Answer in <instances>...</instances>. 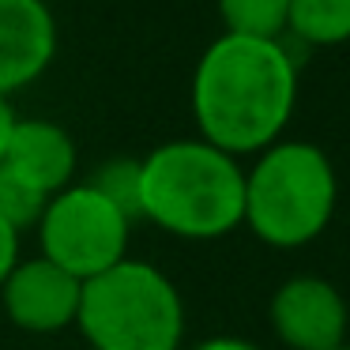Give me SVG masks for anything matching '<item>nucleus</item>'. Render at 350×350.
Wrapping results in <instances>:
<instances>
[{"label": "nucleus", "mask_w": 350, "mask_h": 350, "mask_svg": "<svg viewBox=\"0 0 350 350\" xmlns=\"http://www.w3.org/2000/svg\"><path fill=\"white\" fill-rule=\"evenodd\" d=\"M192 117L200 139L245 159L282 136L297 102V64L282 42L222 34L192 72Z\"/></svg>", "instance_id": "nucleus-1"}, {"label": "nucleus", "mask_w": 350, "mask_h": 350, "mask_svg": "<svg viewBox=\"0 0 350 350\" xmlns=\"http://www.w3.org/2000/svg\"><path fill=\"white\" fill-rule=\"evenodd\" d=\"M139 219L185 241H215L245 219V170L204 139H170L139 159Z\"/></svg>", "instance_id": "nucleus-2"}, {"label": "nucleus", "mask_w": 350, "mask_h": 350, "mask_svg": "<svg viewBox=\"0 0 350 350\" xmlns=\"http://www.w3.org/2000/svg\"><path fill=\"white\" fill-rule=\"evenodd\" d=\"M339 207V177L317 144L275 139L245 170L241 226L271 249H301L317 241Z\"/></svg>", "instance_id": "nucleus-3"}, {"label": "nucleus", "mask_w": 350, "mask_h": 350, "mask_svg": "<svg viewBox=\"0 0 350 350\" xmlns=\"http://www.w3.org/2000/svg\"><path fill=\"white\" fill-rule=\"evenodd\" d=\"M76 327L91 350H181L185 297L162 267L124 256L79 286Z\"/></svg>", "instance_id": "nucleus-4"}, {"label": "nucleus", "mask_w": 350, "mask_h": 350, "mask_svg": "<svg viewBox=\"0 0 350 350\" xmlns=\"http://www.w3.org/2000/svg\"><path fill=\"white\" fill-rule=\"evenodd\" d=\"M129 237L132 219L91 185H68L53 192L38 219L42 256L79 282L121 264L129 256Z\"/></svg>", "instance_id": "nucleus-5"}, {"label": "nucleus", "mask_w": 350, "mask_h": 350, "mask_svg": "<svg viewBox=\"0 0 350 350\" xmlns=\"http://www.w3.org/2000/svg\"><path fill=\"white\" fill-rule=\"evenodd\" d=\"M267 320L286 350H335L347 342L350 309L335 282L320 275H290L271 294Z\"/></svg>", "instance_id": "nucleus-6"}, {"label": "nucleus", "mask_w": 350, "mask_h": 350, "mask_svg": "<svg viewBox=\"0 0 350 350\" xmlns=\"http://www.w3.org/2000/svg\"><path fill=\"white\" fill-rule=\"evenodd\" d=\"M79 286L83 282L49 264L46 256L19 260L8 271V279L0 282V309L19 332L57 335L76 324Z\"/></svg>", "instance_id": "nucleus-7"}, {"label": "nucleus", "mask_w": 350, "mask_h": 350, "mask_svg": "<svg viewBox=\"0 0 350 350\" xmlns=\"http://www.w3.org/2000/svg\"><path fill=\"white\" fill-rule=\"evenodd\" d=\"M57 53V23L42 0H0V98L23 91Z\"/></svg>", "instance_id": "nucleus-8"}, {"label": "nucleus", "mask_w": 350, "mask_h": 350, "mask_svg": "<svg viewBox=\"0 0 350 350\" xmlns=\"http://www.w3.org/2000/svg\"><path fill=\"white\" fill-rule=\"evenodd\" d=\"M4 166L46 196L68 189L76 174V139L57 121H16L4 151Z\"/></svg>", "instance_id": "nucleus-9"}, {"label": "nucleus", "mask_w": 350, "mask_h": 350, "mask_svg": "<svg viewBox=\"0 0 350 350\" xmlns=\"http://www.w3.org/2000/svg\"><path fill=\"white\" fill-rule=\"evenodd\" d=\"M286 34L305 46H342L350 42V0H290Z\"/></svg>", "instance_id": "nucleus-10"}, {"label": "nucleus", "mask_w": 350, "mask_h": 350, "mask_svg": "<svg viewBox=\"0 0 350 350\" xmlns=\"http://www.w3.org/2000/svg\"><path fill=\"white\" fill-rule=\"evenodd\" d=\"M290 0H219V16L226 34L260 42H282Z\"/></svg>", "instance_id": "nucleus-11"}, {"label": "nucleus", "mask_w": 350, "mask_h": 350, "mask_svg": "<svg viewBox=\"0 0 350 350\" xmlns=\"http://www.w3.org/2000/svg\"><path fill=\"white\" fill-rule=\"evenodd\" d=\"M46 200L49 196L42 189H34L31 181H23L16 170H8L0 162V219L8 222L16 234L38 226L42 211H46Z\"/></svg>", "instance_id": "nucleus-12"}, {"label": "nucleus", "mask_w": 350, "mask_h": 350, "mask_svg": "<svg viewBox=\"0 0 350 350\" xmlns=\"http://www.w3.org/2000/svg\"><path fill=\"white\" fill-rule=\"evenodd\" d=\"M91 189H98L121 215H129L132 222L139 219V159H109L94 170Z\"/></svg>", "instance_id": "nucleus-13"}, {"label": "nucleus", "mask_w": 350, "mask_h": 350, "mask_svg": "<svg viewBox=\"0 0 350 350\" xmlns=\"http://www.w3.org/2000/svg\"><path fill=\"white\" fill-rule=\"evenodd\" d=\"M19 264V234L0 219V282L8 279V271Z\"/></svg>", "instance_id": "nucleus-14"}, {"label": "nucleus", "mask_w": 350, "mask_h": 350, "mask_svg": "<svg viewBox=\"0 0 350 350\" xmlns=\"http://www.w3.org/2000/svg\"><path fill=\"white\" fill-rule=\"evenodd\" d=\"M189 350H264V347H256V342L241 339V335H211V339L192 342Z\"/></svg>", "instance_id": "nucleus-15"}, {"label": "nucleus", "mask_w": 350, "mask_h": 350, "mask_svg": "<svg viewBox=\"0 0 350 350\" xmlns=\"http://www.w3.org/2000/svg\"><path fill=\"white\" fill-rule=\"evenodd\" d=\"M16 109H12V102L8 98H0V162H4V151H8V136H12V129H16Z\"/></svg>", "instance_id": "nucleus-16"}, {"label": "nucleus", "mask_w": 350, "mask_h": 350, "mask_svg": "<svg viewBox=\"0 0 350 350\" xmlns=\"http://www.w3.org/2000/svg\"><path fill=\"white\" fill-rule=\"evenodd\" d=\"M335 350H350V342H342V347H335Z\"/></svg>", "instance_id": "nucleus-17"}]
</instances>
